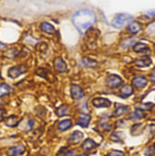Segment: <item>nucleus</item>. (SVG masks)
Wrapping results in <instances>:
<instances>
[{
  "label": "nucleus",
  "instance_id": "1",
  "mask_svg": "<svg viewBox=\"0 0 155 156\" xmlns=\"http://www.w3.org/2000/svg\"><path fill=\"white\" fill-rule=\"evenodd\" d=\"M95 22V15L93 11L83 9L73 16V23L80 33H84Z\"/></svg>",
  "mask_w": 155,
  "mask_h": 156
},
{
  "label": "nucleus",
  "instance_id": "2",
  "mask_svg": "<svg viewBox=\"0 0 155 156\" xmlns=\"http://www.w3.org/2000/svg\"><path fill=\"white\" fill-rule=\"evenodd\" d=\"M133 17L129 14H119L112 21V26L115 28H122L125 27L126 25H129L131 22H132Z\"/></svg>",
  "mask_w": 155,
  "mask_h": 156
},
{
  "label": "nucleus",
  "instance_id": "3",
  "mask_svg": "<svg viewBox=\"0 0 155 156\" xmlns=\"http://www.w3.org/2000/svg\"><path fill=\"white\" fill-rule=\"evenodd\" d=\"M105 83H106V84H107L109 87H111V88H116L119 85L122 84V80L121 79L120 76H118L116 75H112V76H110L109 77H107Z\"/></svg>",
  "mask_w": 155,
  "mask_h": 156
},
{
  "label": "nucleus",
  "instance_id": "4",
  "mask_svg": "<svg viewBox=\"0 0 155 156\" xmlns=\"http://www.w3.org/2000/svg\"><path fill=\"white\" fill-rule=\"evenodd\" d=\"M26 151V147L23 144H17L16 146L11 147L7 151V154L9 156H20Z\"/></svg>",
  "mask_w": 155,
  "mask_h": 156
},
{
  "label": "nucleus",
  "instance_id": "5",
  "mask_svg": "<svg viewBox=\"0 0 155 156\" xmlns=\"http://www.w3.org/2000/svg\"><path fill=\"white\" fill-rule=\"evenodd\" d=\"M55 68L60 73H65L67 71V66L65 62L61 57H56L54 61Z\"/></svg>",
  "mask_w": 155,
  "mask_h": 156
},
{
  "label": "nucleus",
  "instance_id": "6",
  "mask_svg": "<svg viewBox=\"0 0 155 156\" xmlns=\"http://www.w3.org/2000/svg\"><path fill=\"white\" fill-rule=\"evenodd\" d=\"M70 92H71V95H72L73 99L78 100V99H81L82 97H83V92L82 88L76 84L71 85Z\"/></svg>",
  "mask_w": 155,
  "mask_h": 156
},
{
  "label": "nucleus",
  "instance_id": "7",
  "mask_svg": "<svg viewBox=\"0 0 155 156\" xmlns=\"http://www.w3.org/2000/svg\"><path fill=\"white\" fill-rule=\"evenodd\" d=\"M24 72H25V68H24L23 66H14V67H12V68L9 69V71H8V76L11 78L18 77Z\"/></svg>",
  "mask_w": 155,
  "mask_h": 156
},
{
  "label": "nucleus",
  "instance_id": "8",
  "mask_svg": "<svg viewBox=\"0 0 155 156\" xmlns=\"http://www.w3.org/2000/svg\"><path fill=\"white\" fill-rule=\"evenodd\" d=\"M93 105L97 107V108H104V107H109L112 103L108 100V99H105V98H95L93 99Z\"/></svg>",
  "mask_w": 155,
  "mask_h": 156
},
{
  "label": "nucleus",
  "instance_id": "9",
  "mask_svg": "<svg viewBox=\"0 0 155 156\" xmlns=\"http://www.w3.org/2000/svg\"><path fill=\"white\" fill-rule=\"evenodd\" d=\"M83 133H81V132H79V131H76V132H74V133L70 135L69 142H70L71 144H78V143L81 142V140L83 139Z\"/></svg>",
  "mask_w": 155,
  "mask_h": 156
},
{
  "label": "nucleus",
  "instance_id": "10",
  "mask_svg": "<svg viewBox=\"0 0 155 156\" xmlns=\"http://www.w3.org/2000/svg\"><path fill=\"white\" fill-rule=\"evenodd\" d=\"M147 82H148L147 79L145 77H143V76H137V77H135L132 80V83L136 87H138V88L144 87L147 84Z\"/></svg>",
  "mask_w": 155,
  "mask_h": 156
},
{
  "label": "nucleus",
  "instance_id": "11",
  "mask_svg": "<svg viewBox=\"0 0 155 156\" xmlns=\"http://www.w3.org/2000/svg\"><path fill=\"white\" fill-rule=\"evenodd\" d=\"M91 120V117L90 115H80L79 119H78L77 124L82 126V127H87L88 124H89V122Z\"/></svg>",
  "mask_w": 155,
  "mask_h": 156
},
{
  "label": "nucleus",
  "instance_id": "12",
  "mask_svg": "<svg viewBox=\"0 0 155 156\" xmlns=\"http://www.w3.org/2000/svg\"><path fill=\"white\" fill-rule=\"evenodd\" d=\"M40 27H41V30L46 34H53L55 32V27L47 22H43L40 25Z\"/></svg>",
  "mask_w": 155,
  "mask_h": 156
},
{
  "label": "nucleus",
  "instance_id": "13",
  "mask_svg": "<svg viewBox=\"0 0 155 156\" xmlns=\"http://www.w3.org/2000/svg\"><path fill=\"white\" fill-rule=\"evenodd\" d=\"M97 146V144L91 139H86L83 144H82V148L85 151H88V150H92L93 148H95Z\"/></svg>",
  "mask_w": 155,
  "mask_h": 156
},
{
  "label": "nucleus",
  "instance_id": "14",
  "mask_svg": "<svg viewBox=\"0 0 155 156\" xmlns=\"http://www.w3.org/2000/svg\"><path fill=\"white\" fill-rule=\"evenodd\" d=\"M120 93H121V96L128 97V96L132 95V94L133 93V88L130 85H125L122 88H121Z\"/></svg>",
  "mask_w": 155,
  "mask_h": 156
},
{
  "label": "nucleus",
  "instance_id": "15",
  "mask_svg": "<svg viewBox=\"0 0 155 156\" xmlns=\"http://www.w3.org/2000/svg\"><path fill=\"white\" fill-rule=\"evenodd\" d=\"M151 64H152V60L149 57H145L141 60L135 61V65L140 67H146V66H149Z\"/></svg>",
  "mask_w": 155,
  "mask_h": 156
},
{
  "label": "nucleus",
  "instance_id": "16",
  "mask_svg": "<svg viewBox=\"0 0 155 156\" xmlns=\"http://www.w3.org/2000/svg\"><path fill=\"white\" fill-rule=\"evenodd\" d=\"M71 126H72V121L71 120H68V119L60 122L59 124H58V128H59L60 131H65L68 128H70Z\"/></svg>",
  "mask_w": 155,
  "mask_h": 156
},
{
  "label": "nucleus",
  "instance_id": "17",
  "mask_svg": "<svg viewBox=\"0 0 155 156\" xmlns=\"http://www.w3.org/2000/svg\"><path fill=\"white\" fill-rule=\"evenodd\" d=\"M141 29H142V26H141L139 23H137V22H133V23H132V24L128 27V30H129L131 33H132V34L138 33Z\"/></svg>",
  "mask_w": 155,
  "mask_h": 156
},
{
  "label": "nucleus",
  "instance_id": "18",
  "mask_svg": "<svg viewBox=\"0 0 155 156\" xmlns=\"http://www.w3.org/2000/svg\"><path fill=\"white\" fill-rule=\"evenodd\" d=\"M149 49L148 45L146 44H143V43H137L135 44V45L133 46V51L136 52V53H139V52H143V51H145Z\"/></svg>",
  "mask_w": 155,
  "mask_h": 156
},
{
  "label": "nucleus",
  "instance_id": "19",
  "mask_svg": "<svg viewBox=\"0 0 155 156\" xmlns=\"http://www.w3.org/2000/svg\"><path fill=\"white\" fill-rule=\"evenodd\" d=\"M137 41V38L136 37H132V38H128L126 40H123L122 43V46L123 48H128L132 45H133Z\"/></svg>",
  "mask_w": 155,
  "mask_h": 156
},
{
  "label": "nucleus",
  "instance_id": "20",
  "mask_svg": "<svg viewBox=\"0 0 155 156\" xmlns=\"http://www.w3.org/2000/svg\"><path fill=\"white\" fill-rule=\"evenodd\" d=\"M10 92V87L5 83H0V96H4Z\"/></svg>",
  "mask_w": 155,
  "mask_h": 156
},
{
  "label": "nucleus",
  "instance_id": "21",
  "mask_svg": "<svg viewBox=\"0 0 155 156\" xmlns=\"http://www.w3.org/2000/svg\"><path fill=\"white\" fill-rule=\"evenodd\" d=\"M128 110L127 106H124V105H120L119 107H117L115 112H114V115L115 116H121L126 111Z\"/></svg>",
  "mask_w": 155,
  "mask_h": 156
},
{
  "label": "nucleus",
  "instance_id": "22",
  "mask_svg": "<svg viewBox=\"0 0 155 156\" xmlns=\"http://www.w3.org/2000/svg\"><path fill=\"white\" fill-rule=\"evenodd\" d=\"M17 123H18V122H17V119H16V117H15L14 115L8 117V119H7L6 122H5V124L8 125V126H11V127L16 126Z\"/></svg>",
  "mask_w": 155,
  "mask_h": 156
},
{
  "label": "nucleus",
  "instance_id": "23",
  "mask_svg": "<svg viewBox=\"0 0 155 156\" xmlns=\"http://www.w3.org/2000/svg\"><path fill=\"white\" fill-rule=\"evenodd\" d=\"M69 114V109L65 106H63V107H60L57 111V115L58 116H64V115H66Z\"/></svg>",
  "mask_w": 155,
  "mask_h": 156
},
{
  "label": "nucleus",
  "instance_id": "24",
  "mask_svg": "<svg viewBox=\"0 0 155 156\" xmlns=\"http://www.w3.org/2000/svg\"><path fill=\"white\" fill-rule=\"evenodd\" d=\"M83 63L84 66H91V67H93V66H95L97 65V63H96L95 61L90 60V59H88V58L84 59V60L83 61Z\"/></svg>",
  "mask_w": 155,
  "mask_h": 156
},
{
  "label": "nucleus",
  "instance_id": "25",
  "mask_svg": "<svg viewBox=\"0 0 155 156\" xmlns=\"http://www.w3.org/2000/svg\"><path fill=\"white\" fill-rule=\"evenodd\" d=\"M143 117H144V115H143V112H141V111H136L134 114H132V118L134 119V120H137V119H142V118H143Z\"/></svg>",
  "mask_w": 155,
  "mask_h": 156
},
{
  "label": "nucleus",
  "instance_id": "26",
  "mask_svg": "<svg viewBox=\"0 0 155 156\" xmlns=\"http://www.w3.org/2000/svg\"><path fill=\"white\" fill-rule=\"evenodd\" d=\"M109 156H124V154L121 151H113L110 153Z\"/></svg>",
  "mask_w": 155,
  "mask_h": 156
},
{
  "label": "nucleus",
  "instance_id": "27",
  "mask_svg": "<svg viewBox=\"0 0 155 156\" xmlns=\"http://www.w3.org/2000/svg\"><path fill=\"white\" fill-rule=\"evenodd\" d=\"M147 32L149 34H154L155 33V24H153L152 26H150L147 29Z\"/></svg>",
  "mask_w": 155,
  "mask_h": 156
},
{
  "label": "nucleus",
  "instance_id": "28",
  "mask_svg": "<svg viewBox=\"0 0 155 156\" xmlns=\"http://www.w3.org/2000/svg\"><path fill=\"white\" fill-rule=\"evenodd\" d=\"M76 151H69V152H67L65 156H76Z\"/></svg>",
  "mask_w": 155,
  "mask_h": 156
},
{
  "label": "nucleus",
  "instance_id": "29",
  "mask_svg": "<svg viewBox=\"0 0 155 156\" xmlns=\"http://www.w3.org/2000/svg\"><path fill=\"white\" fill-rule=\"evenodd\" d=\"M145 15H147L148 16H155V10H151L145 13Z\"/></svg>",
  "mask_w": 155,
  "mask_h": 156
},
{
  "label": "nucleus",
  "instance_id": "30",
  "mask_svg": "<svg viewBox=\"0 0 155 156\" xmlns=\"http://www.w3.org/2000/svg\"><path fill=\"white\" fill-rule=\"evenodd\" d=\"M151 80H152L153 83H155V69L153 71V73L151 74Z\"/></svg>",
  "mask_w": 155,
  "mask_h": 156
},
{
  "label": "nucleus",
  "instance_id": "31",
  "mask_svg": "<svg viewBox=\"0 0 155 156\" xmlns=\"http://www.w3.org/2000/svg\"><path fill=\"white\" fill-rule=\"evenodd\" d=\"M4 112H5V111H4L3 109L0 108V119H2L3 116H4Z\"/></svg>",
  "mask_w": 155,
  "mask_h": 156
},
{
  "label": "nucleus",
  "instance_id": "32",
  "mask_svg": "<svg viewBox=\"0 0 155 156\" xmlns=\"http://www.w3.org/2000/svg\"><path fill=\"white\" fill-rule=\"evenodd\" d=\"M4 46H5V44H1V43H0V49H1V48H3Z\"/></svg>",
  "mask_w": 155,
  "mask_h": 156
},
{
  "label": "nucleus",
  "instance_id": "33",
  "mask_svg": "<svg viewBox=\"0 0 155 156\" xmlns=\"http://www.w3.org/2000/svg\"><path fill=\"white\" fill-rule=\"evenodd\" d=\"M81 156H87L86 154H83V155H81Z\"/></svg>",
  "mask_w": 155,
  "mask_h": 156
},
{
  "label": "nucleus",
  "instance_id": "34",
  "mask_svg": "<svg viewBox=\"0 0 155 156\" xmlns=\"http://www.w3.org/2000/svg\"><path fill=\"white\" fill-rule=\"evenodd\" d=\"M154 51H155V45H154Z\"/></svg>",
  "mask_w": 155,
  "mask_h": 156
},
{
  "label": "nucleus",
  "instance_id": "35",
  "mask_svg": "<svg viewBox=\"0 0 155 156\" xmlns=\"http://www.w3.org/2000/svg\"><path fill=\"white\" fill-rule=\"evenodd\" d=\"M154 147H155V144H154Z\"/></svg>",
  "mask_w": 155,
  "mask_h": 156
}]
</instances>
